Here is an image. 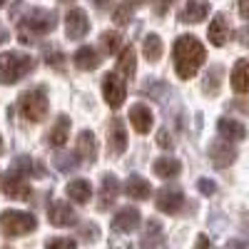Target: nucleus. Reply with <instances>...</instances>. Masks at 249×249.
Returning <instances> with one entry per match:
<instances>
[{
  "instance_id": "1",
  "label": "nucleus",
  "mask_w": 249,
  "mask_h": 249,
  "mask_svg": "<svg viewBox=\"0 0 249 249\" xmlns=\"http://www.w3.org/2000/svg\"><path fill=\"white\" fill-rule=\"evenodd\" d=\"M172 60H175V70L182 80L195 77V72L204 65L207 50L195 35H179L172 45Z\"/></svg>"
},
{
  "instance_id": "2",
  "label": "nucleus",
  "mask_w": 249,
  "mask_h": 249,
  "mask_svg": "<svg viewBox=\"0 0 249 249\" xmlns=\"http://www.w3.org/2000/svg\"><path fill=\"white\" fill-rule=\"evenodd\" d=\"M57 25V13L48 8H28L20 18V43H35L37 35H48Z\"/></svg>"
},
{
  "instance_id": "3",
  "label": "nucleus",
  "mask_w": 249,
  "mask_h": 249,
  "mask_svg": "<svg viewBox=\"0 0 249 249\" xmlns=\"http://www.w3.org/2000/svg\"><path fill=\"white\" fill-rule=\"evenodd\" d=\"M35 70V57L28 53H0V85H15Z\"/></svg>"
},
{
  "instance_id": "4",
  "label": "nucleus",
  "mask_w": 249,
  "mask_h": 249,
  "mask_svg": "<svg viewBox=\"0 0 249 249\" xmlns=\"http://www.w3.org/2000/svg\"><path fill=\"white\" fill-rule=\"evenodd\" d=\"M18 110L30 122H43L45 115H48V95H45V90L43 88L25 90L18 100Z\"/></svg>"
},
{
  "instance_id": "5",
  "label": "nucleus",
  "mask_w": 249,
  "mask_h": 249,
  "mask_svg": "<svg viewBox=\"0 0 249 249\" xmlns=\"http://www.w3.org/2000/svg\"><path fill=\"white\" fill-rule=\"evenodd\" d=\"M0 230H3L5 237H23L37 230V219L30 212L5 210V212H0Z\"/></svg>"
},
{
  "instance_id": "6",
  "label": "nucleus",
  "mask_w": 249,
  "mask_h": 249,
  "mask_svg": "<svg viewBox=\"0 0 249 249\" xmlns=\"http://www.w3.org/2000/svg\"><path fill=\"white\" fill-rule=\"evenodd\" d=\"M102 95L110 107H122L124 97H127V88H124V80H120V75L107 72L102 77Z\"/></svg>"
},
{
  "instance_id": "7",
  "label": "nucleus",
  "mask_w": 249,
  "mask_h": 249,
  "mask_svg": "<svg viewBox=\"0 0 249 249\" xmlns=\"http://www.w3.org/2000/svg\"><path fill=\"white\" fill-rule=\"evenodd\" d=\"M184 204V195L182 190H175V187H162V190L155 192V207L164 214H177Z\"/></svg>"
},
{
  "instance_id": "8",
  "label": "nucleus",
  "mask_w": 249,
  "mask_h": 249,
  "mask_svg": "<svg viewBox=\"0 0 249 249\" xmlns=\"http://www.w3.org/2000/svg\"><path fill=\"white\" fill-rule=\"evenodd\" d=\"M65 33L70 40H82L90 33V20L82 8H70L65 15Z\"/></svg>"
},
{
  "instance_id": "9",
  "label": "nucleus",
  "mask_w": 249,
  "mask_h": 249,
  "mask_svg": "<svg viewBox=\"0 0 249 249\" xmlns=\"http://www.w3.org/2000/svg\"><path fill=\"white\" fill-rule=\"evenodd\" d=\"M48 219L53 227H75L77 224V214L75 210L68 204V202H62V199H53L50 207H48Z\"/></svg>"
},
{
  "instance_id": "10",
  "label": "nucleus",
  "mask_w": 249,
  "mask_h": 249,
  "mask_svg": "<svg viewBox=\"0 0 249 249\" xmlns=\"http://www.w3.org/2000/svg\"><path fill=\"white\" fill-rule=\"evenodd\" d=\"M210 160L217 170H224V167H230V164H234L237 160V150H234V144L232 142H212L210 144Z\"/></svg>"
},
{
  "instance_id": "11",
  "label": "nucleus",
  "mask_w": 249,
  "mask_h": 249,
  "mask_svg": "<svg viewBox=\"0 0 249 249\" xmlns=\"http://www.w3.org/2000/svg\"><path fill=\"white\" fill-rule=\"evenodd\" d=\"M117 195H120V182H117V177L115 175H102V182H100V195H97V210L100 212H105V210H110V207L115 204V199H117Z\"/></svg>"
},
{
  "instance_id": "12",
  "label": "nucleus",
  "mask_w": 249,
  "mask_h": 249,
  "mask_svg": "<svg viewBox=\"0 0 249 249\" xmlns=\"http://www.w3.org/2000/svg\"><path fill=\"white\" fill-rule=\"evenodd\" d=\"M140 219H142V214H140L137 207H122V210H117V214L112 219V230L115 232H124V234L135 232L140 227Z\"/></svg>"
},
{
  "instance_id": "13",
  "label": "nucleus",
  "mask_w": 249,
  "mask_h": 249,
  "mask_svg": "<svg viewBox=\"0 0 249 249\" xmlns=\"http://www.w3.org/2000/svg\"><path fill=\"white\" fill-rule=\"evenodd\" d=\"M3 192H5L10 199H30V197H33V187L28 184L25 177L10 172V175L3 179Z\"/></svg>"
},
{
  "instance_id": "14",
  "label": "nucleus",
  "mask_w": 249,
  "mask_h": 249,
  "mask_svg": "<svg viewBox=\"0 0 249 249\" xmlns=\"http://www.w3.org/2000/svg\"><path fill=\"white\" fill-rule=\"evenodd\" d=\"M127 150V132H124V122L115 117L110 122V140H107V152L110 155H122Z\"/></svg>"
},
{
  "instance_id": "15",
  "label": "nucleus",
  "mask_w": 249,
  "mask_h": 249,
  "mask_svg": "<svg viewBox=\"0 0 249 249\" xmlns=\"http://www.w3.org/2000/svg\"><path fill=\"white\" fill-rule=\"evenodd\" d=\"M130 122H132L135 132L147 135V132L152 130V112H150V107L142 105V102L132 105V107H130Z\"/></svg>"
},
{
  "instance_id": "16",
  "label": "nucleus",
  "mask_w": 249,
  "mask_h": 249,
  "mask_svg": "<svg viewBox=\"0 0 249 249\" xmlns=\"http://www.w3.org/2000/svg\"><path fill=\"white\" fill-rule=\"evenodd\" d=\"M77 157L85 164H92L97 160V142H95V135L90 130H82L77 135Z\"/></svg>"
},
{
  "instance_id": "17",
  "label": "nucleus",
  "mask_w": 249,
  "mask_h": 249,
  "mask_svg": "<svg viewBox=\"0 0 249 249\" xmlns=\"http://www.w3.org/2000/svg\"><path fill=\"white\" fill-rule=\"evenodd\" d=\"M217 130L224 137V142H239V140L247 137V127L239 120H232V117H222L217 122Z\"/></svg>"
},
{
  "instance_id": "18",
  "label": "nucleus",
  "mask_w": 249,
  "mask_h": 249,
  "mask_svg": "<svg viewBox=\"0 0 249 249\" xmlns=\"http://www.w3.org/2000/svg\"><path fill=\"white\" fill-rule=\"evenodd\" d=\"M207 35H210V43L214 48H222L227 40H230V20H227V15H222V13L214 15L210 30H207Z\"/></svg>"
},
{
  "instance_id": "19",
  "label": "nucleus",
  "mask_w": 249,
  "mask_h": 249,
  "mask_svg": "<svg viewBox=\"0 0 249 249\" xmlns=\"http://www.w3.org/2000/svg\"><path fill=\"white\" fill-rule=\"evenodd\" d=\"M124 195H127L130 199H140V202H144V199H150L152 187H150V182L144 179V177L132 175L127 182H124Z\"/></svg>"
},
{
  "instance_id": "20",
  "label": "nucleus",
  "mask_w": 249,
  "mask_h": 249,
  "mask_svg": "<svg viewBox=\"0 0 249 249\" xmlns=\"http://www.w3.org/2000/svg\"><path fill=\"white\" fill-rule=\"evenodd\" d=\"M207 15H210V3H202V0H190V3L179 10L182 23H202Z\"/></svg>"
},
{
  "instance_id": "21",
  "label": "nucleus",
  "mask_w": 249,
  "mask_h": 249,
  "mask_svg": "<svg viewBox=\"0 0 249 249\" xmlns=\"http://www.w3.org/2000/svg\"><path fill=\"white\" fill-rule=\"evenodd\" d=\"M65 192H68V197L75 199L77 204H88V202L92 199V184H90L88 179L77 177V179H70V182H68Z\"/></svg>"
},
{
  "instance_id": "22",
  "label": "nucleus",
  "mask_w": 249,
  "mask_h": 249,
  "mask_svg": "<svg viewBox=\"0 0 249 249\" xmlns=\"http://www.w3.org/2000/svg\"><path fill=\"white\" fill-rule=\"evenodd\" d=\"M152 172L157 177H162V179H172V177H177L182 172V162L175 160V157H157L152 162Z\"/></svg>"
},
{
  "instance_id": "23",
  "label": "nucleus",
  "mask_w": 249,
  "mask_h": 249,
  "mask_svg": "<svg viewBox=\"0 0 249 249\" xmlns=\"http://www.w3.org/2000/svg\"><path fill=\"white\" fill-rule=\"evenodd\" d=\"M232 90L239 95L249 92V60L247 57H242L232 70Z\"/></svg>"
},
{
  "instance_id": "24",
  "label": "nucleus",
  "mask_w": 249,
  "mask_h": 249,
  "mask_svg": "<svg viewBox=\"0 0 249 249\" xmlns=\"http://www.w3.org/2000/svg\"><path fill=\"white\" fill-rule=\"evenodd\" d=\"M68 135H70V117L68 115H57L53 130L48 135V142L53 144V147H62V144L68 142Z\"/></svg>"
},
{
  "instance_id": "25",
  "label": "nucleus",
  "mask_w": 249,
  "mask_h": 249,
  "mask_svg": "<svg viewBox=\"0 0 249 249\" xmlns=\"http://www.w3.org/2000/svg\"><path fill=\"white\" fill-rule=\"evenodd\" d=\"M100 55L95 53V48H80L77 53H75V68H80V70H85V72H90V70H97L100 68Z\"/></svg>"
},
{
  "instance_id": "26",
  "label": "nucleus",
  "mask_w": 249,
  "mask_h": 249,
  "mask_svg": "<svg viewBox=\"0 0 249 249\" xmlns=\"http://www.w3.org/2000/svg\"><path fill=\"white\" fill-rule=\"evenodd\" d=\"M10 172H13V175H20V177H33V175H43V167H40L33 157L20 155V157H15Z\"/></svg>"
},
{
  "instance_id": "27",
  "label": "nucleus",
  "mask_w": 249,
  "mask_h": 249,
  "mask_svg": "<svg viewBox=\"0 0 249 249\" xmlns=\"http://www.w3.org/2000/svg\"><path fill=\"white\" fill-rule=\"evenodd\" d=\"M117 70H120V75H124L127 80H132L135 77V72H137V57H135V48H122V53H120V60H117Z\"/></svg>"
},
{
  "instance_id": "28",
  "label": "nucleus",
  "mask_w": 249,
  "mask_h": 249,
  "mask_svg": "<svg viewBox=\"0 0 249 249\" xmlns=\"http://www.w3.org/2000/svg\"><path fill=\"white\" fill-rule=\"evenodd\" d=\"M160 244H162V224L157 219H147V227H144V234H142V247L152 249Z\"/></svg>"
},
{
  "instance_id": "29",
  "label": "nucleus",
  "mask_w": 249,
  "mask_h": 249,
  "mask_svg": "<svg viewBox=\"0 0 249 249\" xmlns=\"http://www.w3.org/2000/svg\"><path fill=\"white\" fill-rule=\"evenodd\" d=\"M162 37L160 35H155V33H150L147 37H144V43H142V53H144V57H147L150 62H157L160 57H162Z\"/></svg>"
},
{
  "instance_id": "30",
  "label": "nucleus",
  "mask_w": 249,
  "mask_h": 249,
  "mask_svg": "<svg viewBox=\"0 0 249 249\" xmlns=\"http://www.w3.org/2000/svg\"><path fill=\"white\" fill-rule=\"evenodd\" d=\"M222 72H224V70H222L219 65L207 70L204 82H202V90H204V95H217V92H219V85H222Z\"/></svg>"
},
{
  "instance_id": "31",
  "label": "nucleus",
  "mask_w": 249,
  "mask_h": 249,
  "mask_svg": "<svg viewBox=\"0 0 249 249\" xmlns=\"http://www.w3.org/2000/svg\"><path fill=\"white\" fill-rule=\"evenodd\" d=\"M132 13H135V5L132 3H120L115 5V13H112V20L117 25H127L132 20Z\"/></svg>"
},
{
  "instance_id": "32",
  "label": "nucleus",
  "mask_w": 249,
  "mask_h": 249,
  "mask_svg": "<svg viewBox=\"0 0 249 249\" xmlns=\"http://www.w3.org/2000/svg\"><path fill=\"white\" fill-rule=\"evenodd\" d=\"M102 48H105V53L115 55V53L122 48V35H120V33H115V30L102 33Z\"/></svg>"
},
{
  "instance_id": "33",
  "label": "nucleus",
  "mask_w": 249,
  "mask_h": 249,
  "mask_svg": "<svg viewBox=\"0 0 249 249\" xmlns=\"http://www.w3.org/2000/svg\"><path fill=\"white\" fill-rule=\"evenodd\" d=\"M77 242L70 239V237H50L45 242V249H75Z\"/></svg>"
},
{
  "instance_id": "34",
  "label": "nucleus",
  "mask_w": 249,
  "mask_h": 249,
  "mask_svg": "<svg viewBox=\"0 0 249 249\" xmlns=\"http://www.w3.org/2000/svg\"><path fill=\"white\" fill-rule=\"evenodd\" d=\"M100 237V230H97V224H85V227H82V239H85V242H95Z\"/></svg>"
},
{
  "instance_id": "35",
  "label": "nucleus",
  "mask_w": 249,
  "mask_h": 249,
  "mask_svg": "<svg viewBox=\"0 0 249 249\" xmlns=\"http://www.w3.org/2000/svg\"><path fill=\"white\" fill-rule=\"evenodd\" d=\"M197 187H199L202 195H214V192H217V184H214L212 179H207V177H202V179L197 182Z\"/></svg>"
},
{
  "instance_id": "36",
  "label": "nucleus",
  "mask_w": 249,
  "mask_h": 249,
  "mask_svg": "<svg viewBox=\"0 0 249 249\" xmlns=\"http://www.w3.org/2000/svg\"><path fill=\"white\" fill-rule=\"evenodd\" d=\"M48 65H50V68H57V70L65 68V65H62V53H50V55H48Z\"/></svg>"
},
{
  "instance_id": "37",
  "label": "nucleus",
  "mask_w": 249,
  "mask_h": 249,
  "mask_svg": "<svg viewBox=\"0 0 249 249\" xmlns=\"http://www.w3.org/2000/svg\"><path fill=\"white\" fill-rule=\"evenodd\" d=\"M55 160H57V167H60V170H70L75 155H60V157H55Z\"/></svg>"
},
{
  "instance_id": "38",
  "label": "nucleus",
  "mask_w": 249,
  "mask_h": 249,
  "mask_svg": "<svg viewBox=\"0 0 249 249\" xmlns=\"http://www.w3.org/2000/svg\"><path fill=\"white\" fill-rule=\"evenodd\" d=\"M157 144H160V147H164V150L172 147V140H170V132H167V130H162V132L157 135Z\"/></svg>"
},
{
  "instance_id": "39",
  "label": "nucleus",
  "mask_w": 249,
  "mask_h": 249,
  "mask_svg": "<svg viewBox=\"0 0 249 249\" xmlns=\"http://www.w3.org/2000/svg\"><path fill=\"white\" fill-rule=\"evenodd\" d=\"M230 107H232V110H239V112H247V115H249V100H234V102H230Z\"/></svg>"
},
{
  "instance_id": "40",
  "label": "nucleus",
  "mask_w": 249,
  "mask_h": 249,
  "mask_svg": "<svg viewBox=\"0 0 249 249\" xmlns=\"http://www.w3.org/2000/svg\"><path fill=\"white\" fill-rule=\"evenodd\" d=\"M227 249H249V244L244 239H232V242H227Z\"/></svg>"
},
{
  "instance_id": "41",
  "label": "nucleus",
  "mask_w": 249,
  "mask_h": 249,
  "mask_svg": "<svg viewBox=\"0 0 249 249\" xmlns=\"http://www.w3.org/2000/svg\"><path fill=\"white\" fill-rule=\"evenodd\" d=\"M195 249H210V239H207V234H199V237H197Z\"/></svg>"
},
{
  "instance_id": "42",
  "label": "nucleus",
  "mask_w": 249,
  "mask_h": 249,
  "mask_svg": "<svg viewBox=\"0 0 249 249\" xmlns=\"http://www.w3.org/2000/svg\"><path fill=\"white\" fill-rule=\"evenodd\" d=\"M239 13H242L244 20H249V0H242L239 3Z\"/></svg>"
},
{
  "instance_id": "43",
  "label": "nucleus",
  "mask_w": 249,
  "mask_h": 249,
  "mask_svg": "<svg viewBox=\"0 0 249 249\" xmlns=\"http://www.w3.org/2000/svg\"><path fill=\"white\" fill-rule=\"evenodd\" d=\"M10 35H8V30H5V25H0V45H3L5 43V40H8Z\"/></svg>"
},
{
  "instance_id": "44",
  "label": "nucleus",
  "mask_w": 249,
  "mask_h": 249,
  "mask_svg": "<svg viewBox=\"0 0 249 249\" xmlns=\"http://www.w3.org/2000/svg\"><path fill=\"white\" fill-rule=\"evenodd\" d=\"M239 37H244V40H242V43H244V45L249 48V28H244V30L239 33Z\"/></svg>"
},
{
  "instance_id": "45",
  "label": "nucleus",
  "mask_w": 249,
  "mask_h": 249,
  "mask_svg": "<svg viewBox=\"0 0 249 249\" xmlns=\"http://www.w3.org/2000/svg\"><path fill=\"white\" fill-rule=\"evenodd\" d=\"M0 152H3V137H0Z\"/></svg>"
},
{
  "instance_id": "46",
  "label": "nucleus",
  "mask_w": 249,
  "mask_h": 249,
  "mask_svg": "<svg viewBox=\"0 0 249 249\" xmlns=\"http://www.w3.org/2000/svg\"><path fill=\"white\" fill-rule=\"evenodd\" d=\"M3 5H5V3H3V0H0V8H3Z\"/></svg>"
}]
</instances>
